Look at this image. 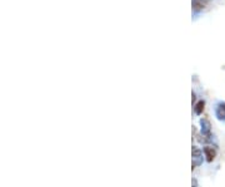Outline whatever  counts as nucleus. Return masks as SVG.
Returning <instances> with one entry per match:
<instances>
[{
  "mask_svg": "<svg viewBox=\"0 0 225 187\" xmlns=\"http://www.w3.org/2000/svg\"><path fill=\"white\" fill-rule=\"evenodd\" d=\"M193 6L195 11H200L204 8V3L201 0H193Z\"/></svg>",
  "mask_w": 225,
  "mask_h": 187,
  "instance_id": "6",
  "label": "nucleus"
},
{
  "mask_svg": "<svg viewBox=\"0 0 225 187\" xmlns=\"http://www.w3.org/2000/svg\"><path fill=\"white\" fill-rule=\"evenodd\" d=\"M193 166H199L203 162V152L196 147L193 148Z\"/></svg>",
  "mask_w": 225,
  "mask_h": 187,
  "instance_id": "1",
  "label": "nucleus"
},
{
  "mask_svg": "<svg viewBox=\"0 0 225 187\" xmlns=\"http://www.w3.org/2000/svg\"><path fill=\"white\" fill-rule=\"evenodd\" d=\"M204 153H205V157H206V161L208 162H212L215 158V156H217V151H215L213 147H205Z\"/></svg>",
  "mask_w": 225,
  "mask_h": 187,
  "instance_id": "2",
  "label": "nucleus"
},
{
  "mask_svg": "<svg viewBox=\"0 0 225 187\" xmlns=\"http://www.w3.org/2000/svg\"><path fill=\"white\" fill-rule=\"evenodd\" d=\"M204 106H205V102H204V101H199L198 103H196L195 108H194L195 113H196V114H201V113H203V111H204Z\"/></svg>",
  "mask_w": 225,
  "mask_h": 187,
  "instance_id": "5",
  "label": "nucleus"
},
{
  "mask_svg": "<svg viewBox=\"0 0 225 187\" xmlns=\"http://www.w3.org/2000/svg\"><path fill=\"white\" fill-rule=\"evenodd\" d=\"M217 117L220 121H225V103H220L217 107Z\"/></svg>",
  "mask_w": 225,
  "mask_h": 187,
  "instance_id": "3",
  "label": "nucleus"
},
{
  "mask_svg": "<svg viewBox=\"0 0 225 187\" xmlns=\"http://www.w3.org/2000/svg\"><path fill=\"white\" fill-rule=\"evenodd\" d=\"M200 123H201V131H203V133L204 134H209L210 133V122L208 119H205V118H203L200 121Z\"/></svg>",
  "mask_w": 225,
  "mask_h": 187,
  "instance_id": "4",
  "label": "nucleus"
}]
</instances>
